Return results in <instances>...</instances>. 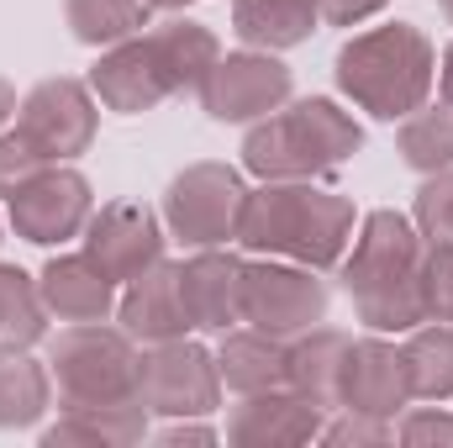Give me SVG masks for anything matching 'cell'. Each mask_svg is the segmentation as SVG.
<instances>
[{"instance_id": "cell-9", "label": "cell", "mask_w": 453, "mask_h": 448, "mask_svg": "<svg viewBox=\"0 0 453 448\" xmlns=\"http://www.w3.org/2000/svg\"><path fill=\"white\" fill-rule=\"evenodd\" d=\"M327 317V285L317 280V269L290 264V259H258L242 274V322L269 337H301Z\"/></svg>"}, {"instance_id": "cell-23", "label": "cell", "mask_w": 453, "mask_h": 448, "mask_svg": "<svg viewBox=\"0 0 453 448\" xmlns=\"http://www.w3.org/2000/svg\"><path fill=\"white\" fill-rule=\"evenodd\" d=\"M53 396L48 364L27 359V348H0V433L37 428Z\"/></svg>"}, {"instance_id": "cell-36", "label": "cell", "mask_w": 453, "mask_h": 448, "mask_svg": "<svg viewBox=\"0 0 453 448\" xmlns=\"http://www.w3.org/2000/svg\"><path fill=\"white\" fill-rule=\"evenodd\" d=\"M5 116H16V90H11V80H0V127H5Z\"/></svg>"}, {"instance_id": "cell-6", "label": "cell", "mask_w": 453, "mask_h": 448, "mask_svg": "<svg viewBox=\"0 0 453 448\" xmlns=\"http://www.w3.org/2000/svg\"><path fill=\"white\" fill-rule=\"evenodd\" d=\"M48 375L58 385V406H101L137 396V337L106 322H69L53 337Z\"/></svg>"}, {"instance_id": "cell-33", "label": "cell", "mask_w": 453, "mask_h": 448, "mask_svg": "<svg viewBox=\"0 0 453 448\" xmlns=\"http://www.w3.org/2000/svg\"><path fill=\"white\" fill-rule=\"evenodd\" d=\"M374 11H385V0H322V21L327 27H358Z\"/></svg>"}, {"instance_id": "cell-5", "label": "cell", "mask_w": 453, "mask_h": 448, "mask_svg": "<svg viewBox=\"0 0 453 448\" xmlns=\"http://www.w3.org/2000/svg\"><path fill=\"white\" fill-rule=\"evenodd\" d=\"M364 148V127L327 96L258 116L242 137V169L258 180H317L342 169Z\"/></svg>"}, {"instance_id": "cell-1", "label": "cell", "mask_w": 453, "mask_h": 448, "mask_svg": "<svg viewBox=\"0 0 453 448\" xmlns=\"http://www.w3.org/2000/svg\"><path fill=\"white\" fill-rule=\"evenodd\" d=\"M217 58H222L217 32L190 16H174V21H158V27L106 48L90 69V90L101 96L106 112L142 116L164 106L169 96L201 90V80L211 74Z\"/></svg>"}, {"instance_id": "cell-16", "label": "cell", "mask_w": 453, "mask_h": 448, "mask_svg": "<svg viewBox=\"0 0 453 448\" xmlns=\"http://www.w3.org/2000/svg\"><path fill=\"white\" fill-rule=\"evenodd\" d=\"M116 322L137 343H169V337L196 333V322L185 312V296H180V264L158 259L137 280H127V290L116 296Z\"/></svg>"}, {"instance_id": "cell-17", "label": "cell", "mask_w": 453, "mask_h": 448, "mask_svg": "<svg viewBox=\"0 0 453 448\" xmlns=\"http://www.w3.org/2000/svg\"><path fill=\"white\" fill-rule=\"evenodd\" d=\"M411 401V375H406V353L385 337H358L348 343V375H342V406L348 412H369L395 422V412Z\"/></svg>"}, {"instance_id": "cell-24", "label": "cell", "mask_w": 453, "mask_h": 448, "mask_svg": "<svg viewBox=\"0 0 453 448\" xmlns=\"http://www.w3.org/2000/svg\"><path fill=\"white\" fill-rule=\"evenodd\" d=\"M64 16H69V32L74 42L85 48H116L127 37H137L153 16L148 0H64Z\"/></svg>"}, {"instance_id": "cell-27", "label": "cell", "mask_w": 453, "mask_h": 448, "mask_svg": "<svg viewBox=\"0 0 453 448\" xmlns=\"http://www.w3.org/2000/svg\"><path fill=\"white\" fill-rule=\"evenodd\" d=\"M406 169L417 174H438L453 169V106H417L411 116H401V137H395Z\"/></svg>"}, {"instance_id": "cell-7", "label": "cell", "mask_w": 453, "mask_h": 448, "mask_svg": "<svg viewBox=\"0 0 453 448\" xmlns=\"http://www.w3.org/2000/svg\"><path fill=\"white\" fill-rule=\"evenodd\" d=\"M137 401L148 417H211L222 401L217 353L190 337L148 343V353H137Z\"/></svg>"}, {"instance_id": "cell-38", "label": "cell", "mask_w": 453, "mask_h": 448, "mask_svg": "<svg viewBox=\"0 0 453 448\" xmlns=\"http://www.w3.org/2000/svg\"><path fill=\"white\" fill-rule=\"evenodd\" d=\"M438 11H443V16L453 21V0H438Z\"/></svg>"}, {"instance_id": "cell-30", "label": "cell", "mask_w": 453, "mask_h": 448, "mask_svg": "<svg viewBox=\"0 0 453 448\" xmlns=\"http://www.w3.org/2000/svg\"><path fill=\"white\" fill-rule=\"evenodd\" d=\"M422 301H427V322H453V248L422 253Z\"/></svg>"}, {"instance_id": "cell-3", "label": "cell", "mask_w": 453, "mask_h": 448, "mask_svg": "<svg viewBox=\"0 0 453 448\" xmlns=\"http://www.w3.org/2000/svg\"><path fill=\"white\" fill-rule=\"evenodd\" d=\"M422 232L401 212H369L353 253H342V290L369 333H411L427 322L422 301Z\"/></svg>"}, {"instance_id": "cell-25", "label": "cell", "mask_w": 453, "mask_h": 448, "mask_svg": "<svg viewBox=\"0 0 453 448\" xmlns=\"http://www.w3.org/2000/svg\"><path fill=\"white\" fill-rule=\"evenodd\" d=\"M401 353H406L411 396H422V401H453V322L411 328Z\"/></svg>"}, {"instance_id": "cell-26", "label": "cell", "mask_w": 453, "mask_h": 448, "mask_svg": "<svg viewBox=\"0 0 453 448\" xmlns=\"http://www.w3.org/2000/svg\"><path fill=\"white\" fill-rule=\"evenodd\" d=\"M48 337V306L27 269L0 264V348H32Z\"/></svg>"}, {"instance_id": "cell-14", "label": "cell", "mask_w": 453, "mask_h": 448, "mask_svg": "<svg viewBox=\"0 0 453 448\" xmlns=\"http://www.w3.org/2000/svg\"><path fill=\"white\" fill-rule=\"evenodd\" d=\"M322 422L327 412L311 406L306 396H296L290 385L280 390H258V396H242L226 417V444L237 448H290V444H311L322 438Z\"/></svg>"}, {"instance_id": "cell-2", "label": "cell", "mask_w": 453, "mask_h": 448, "mask_svg": "<svg viewBox=\"0 0 453 448\" xmlns=\"http://www.w3.org/2000/svg\"><path fill=\"white\" fill-rule=\"evenodd\" d=\"M232 243H242L248 253L290 259V264H306L322 274V269L342 264V253L353 243V201L311 185V180H264L258 190H248Z\"/></svg>"}, {"instance_id": "cell-4", "label": "cell", "mask_w": 453, "mask_h": 448, "mask_svg": "<svg viewBox=\"0 0 453 448\" xmlns=\"http://www.w3.org/2000/svg\"><path fill=\"white\" fill-rule=\"evenodd\" d=\"M333 74H338V90L358 112H369L374 121H401L417 106H427V96L438 85V53L422 27L385 21V27H369L342 42L333 58Z\"/></svg>"}, {"instance_id": "cell-13", "label": "cell", "mask_w": 453, "mask_h": 448, "mask_svg": "<svg viewBox=\"0 0 453 448\" xmlns=\"http://www.w3.org/2000/svg\"><path fill=\"white\" fill-rule=\"evenodd\" d=\"M85 259L106 280L127 285L148 264L164 259V227H158V217L148 206H137V201H111V206H101L85 222Z\"/></svg>"}, {"instance_id": "cell-29", "label": "cell", "mask_w": 453, "mask_h": 448, "mask_svg": "<svg viewBox=\"0 0 453 448\" xmlns=\"http://www.w3.org/2000/svg\"><path fill=\"white\" fill-rule=\"evenodd\" d=\"M390 438H395V422L369 417V412H348V406H338L333 422H322V444L333 448H380Z\"/></svg>"}, {"instance_id": "cell-22", "label": "cell", "mask_w": 453, "mask_h": 448, "mask_svg": "<svg viewBox=\"0 0 453 448\" xmlns=\"http://www.w3.org/2000/svg\"><path fill=\"white\" fill-rule=\"evenodd\" d=\"M322 21V0H232V32L248 48H301Z\"/></svg>"}, {"instance_id": "cell-18", "label": "cell", "mask_w": 453, "mask_h": 448, "mask_svg": "<svg viewBox=\"0 0 453 448\" xmlns=\"http://www.w3.org/2000/svg\"><path fill=\"white\" fill-rule=\"evenodd\" d=\"M42 306L58 322H106L116 312V280H106L85 253H58L37 274Z\"/></svg>"}, {"instance_id": "cell-28", "label": "cell", "mask_w": 453, "mask_h": 448, "mask_svg": "<svg viewBox=\"0 0 453 448\" xmlns=\"http://www.w3.org/2000/svg\"><path fill=\"white\" fill-rule=\"evenodd\" d=\"M411 222L422 232V243L453 248V169H438V174L422 180L417 206H411Z\"/></svg>"}, {"instance_id": "cell-8", "label": "cell", "mask_w": 453, "mask_h": 448, "mask_svg": "<svg viewBox=\"0 0 453 448\" xmlns=\"http://www.w3.org/2000/svg\"><path fill=\"white\" fill-rule=\"evenodd\" d=\"M248 185L232 164H190L164 190V222L185 248H222L237 237Z\"/></svg>"}, {"instance_id": "cell-37", "label": "cell", "mask_w": 453, "mask_h": 448, "mask_svg": "<svg viewBox=\"0 0 453 448\" xmlns=\"http://www.w3.org/2000/svg\"><path fill=\"white\" fill-rule=\"evenodd\" d=\"M153 11H185V5H196V0H148Z\"/></svg>"}, {"instance_id": "cell-12", "label": "cell", "mask_w": 453, "mask_h": 448, "mask_svg": "<svg viewBox=\"0 0 453 448\" xmlns=\"http://www.w3.org/2000/svg\"><path fill=\"white\" fill-rule=\"evenodd\" d=\"M96 217V190L80 169L69 164H48L37 169L16 196H11V227L16 237L37 243V248H53V243H69L80 237L85 222Z\"/></svg>"}, {"instance_id": "cell-35", "label": "cell", "mask_w": 453, "mask_h": 448, "mask_svg": "<svg viewBox=\"0 0 453 448\" xmlns=\"http://www.w3.org/2000/svg\"><path fill=\"white\" fill-rule=\"evenodd\" d=\"M438 90H443V101L453 106V42L443 48V69H438Z\"/></svg>"}, {"instance_id": "cell-34", "label": "cell", "mask_w": 453, "mask_h": 448, "mask_svg": "<svg viewBox=\"0 0 453 448\" xmlns=\"http://www.w3.org/2000/svg\"><path fill=\"white\" fill-rule=\"evenodd\" d=\"M158 444L180 448V444H217V428H206V422H196V417H174L164 433H158Z\"/></svg>"}, {"instance_id": "cell-10", "label": "cell", "mask_w": 453, "mask_h": 448, "mask_svg": "<svg viewBox=\"0 0 453 448\" xmlns=\"http://www.w3.org/2000/svg\"><path fill=\"white\" fill-rule=\"evenodd\" d=\"M16 132L48 158V164H69L96 143V96L85 80H42L27 90V101L16 106Z\"/></svg>"}, {"instance_id": "cell-15", "label": "cell", "mask_w": 453, "mask_h": 448, "mask_svg": "<svg viewBox=\"0 0 453 448\" xmlns=\"http://www.w3.org/2000/svg\"><path fill=\"white\" fill-rule=\"evenodd\" d=\"M242 274L248 259L226 248H196V259L180 264V296L196 333H232L242 322Z\"/></svg>"}, {"instance_id": "cell-32", "label": "cell", "mask_w": 453, "mask_h": 448, "mask_svg": "<svg viewBox=\"0 0 453 448\" xmlns=\"http://www.w3.org/2000/svg\"><path fill=\"white\" fill-rule=\"evenodd\" d=\"M395 438L406 448H453V412H411Z\"/></svg>"}, {"instance_id": "cell-20", "label": "cell", "mask_w": 453, "mask_h": 448, "mask_svg": "<svg viewBox=\"0 0 453 448\" xmlns=\"http://www.w3.org/2000/svg\"><path fill=\"white\" fill-rule=\"evenodd\" d=\"M148 438V406L137 396L127 401H101V406H64V417L53 428H42V448H69V444H101V448H127Z\"/></svg>"}, {"instance_id": "cell-31", "label": "cell", "mask_w": 453, "mask_h": 448, "mask_svg": "<svg viewBox=\"0 0 453 448\" xmlns=\"http://www.w3.org/2000/svg\"><path fill=\"white\" fill-rule=\"evenodd\" d=\"M37 169H48V158H42L21 132H0V196L11 201V196H16Z\"/></svg>"}, {"instance_id": "cell-11", "label": "cell", "mask_w": 453, "mask_h": 448, "mask_svg": "<svg viewBox=\"0 0 453 448\" xmlns=\"http://www.w3.org/2000/svg\"><path fill=\"white\" fill-rule=\"evenodd\" d=\"M290 90H296L290 69L274 53L248 48V53H222L196 96L211 121H258V116L280 112L290 101Z\"/></svg>"}, {"instance_id": "cell-19", "label": "cell", "mask_w": 453, "mask_h": 448, "mask_svg": "<svg viewBox=\"0 0 453 448\" xmlns=\"http://www.w3.org/2000/svg\"><path fill=\"white\" fill-rule=\"evenodd\" d=\"M348 343H353V337L338 333V328H306L301 337H290V369H285V385H290L296 396H306L311 406H322L327 417L342 406Z\"/></svg>"}, {"instance_id": "cell-21", "label": "cell", "mask_w": 453, "mask_h": 448, "mask_svg": "<svg viewBox=\"0 0 453 448\" xmlns=\"http://www.w3.org/2000/svg\"><path fill=\"white\" fill-rule=\"evenodd\" d=\"M285 369H290V343L285 337H269L258 328L248 333H222L217 348V375H222L226 390L237 396H258V390H280L285 385Z\"/></svg>"}]
</instances>
